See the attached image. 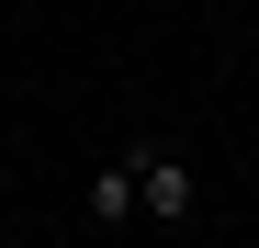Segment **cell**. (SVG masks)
<instances>
[{
	"label": "cell",
	"mask_w": 259,
	"mask_h": 248,
	"mask_svg": "<svg viewBox=\"0 0 259 248\" xmlns=\"http://www.w3.org/2000/svg\"><path fill=\"white\" fill-rule=\"evenodd\" d=\"M136 203H147L158 226H192V203H203L192 158H169V147H136Z\"/></svg>",
	"instance_id": "obj_1"
},
{
	"label": "cell",
	"mask_w": 259,
	"mask_h": 248,
	"mask_svg": "<svg viewBox=\"0 0 259 248\" xmlns=\"http://www.w3.org/2000/svg\"><path fill=\"white\" fill-rule=\"evenodd\" d=\"M79 203H91V226H124V215H136V158H102Z\"/></svg>",
	"instance_id": "obj_2"
}]
</instances>
